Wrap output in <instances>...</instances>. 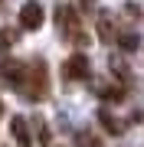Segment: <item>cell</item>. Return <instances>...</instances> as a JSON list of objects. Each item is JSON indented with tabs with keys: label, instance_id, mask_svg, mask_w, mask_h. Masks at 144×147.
Wrapping results in <instances>:
<instances>
[{
	"label": "cell",
	"instance_id": "cell-1",
	"mask_svg": "<svg viewBox=\"0 0 144 147\" xmlns=\"http://www.w3.org/2000/svg\"><path fill=\"white\" fill-rule=\"evenodd\" d=\"M20 92L26 95V98H33V101L46 98V92H49V72H46L43 59H33V62L26 65V79H23Z\"/></svg>",
	"mask_w": 144,
	"mask_h": 147
},
{
	"label": "cell",
	"instance_id": "cell-2",
	"mask_svg": "<svg viewBox=\"0 0 144 147\" xmlns=\"http://www.w3.org/2000/svg\"><path fill=\"white\" fill-rule=\"evenodd\" d=\"M56 23H59V30H62V36L69 39V42H75V46H85V42H89V36L79 26V13H75L72 7H59Z\"/></svg>",
	"mask_w": 144,
	"mask_h": 147
},
{
	"label": "cell",
	"instance_id": "cell-3",
	"mask_svg": "<svg viewBox=\"0 0 144 147\" xmlns=\"http://www.w3.org/2000/svg\"><path fill=\"white\" fill-rule=\"evenodd\" d=\"M62 75L69 82H82V79H89L92 75V62H89V56H82V53H75L66 59V65H62Z\"/></svg>",
	"mask_w": 144,
	"mask_h": 147
},
{
	"label": "cell",
	"instance_id": "cell-4",
	"mask_svg": "<svg viewBox=\"0 0 144 147\" xmlns=\"http://www.w3.org/2000/svg\"><path fill=\"white\" fill-rule=\"evenodd\" d=\"M0 79L10 85V88L20 92L23 79H26V62H20V59H3V62H0Z\"/></svg>",
	"mask_w": 144,
	"mask_h": 147
},
{
	"label": "cell",
	"instance_id": "cell-5",
	"mask_svg": "<svg viewBox=\"0 0 144 147\" xmlns=\"http://www.w3.org/2000/svg\"><path fill=\"white\" fill-rule=\"evenodd\" d=\"M39 26H43V7L36 0L23 3L20 7V30H39Z\"/></svg>",
	"mask_w": 144,
	"mask_h": 147
},
{
	"label": "cell",
	"instance_id": "cell-6",
	"mask_svg": "<svg viewBox=\"0 0 144 147\" xmlns=\"http://www.w3.org/2000/svg\"><path fill=\"white\" fill-rule=\"evenodd\" d=\"M98 121H101V127H105L108 134H124V121H118L108 108H101V111H98Z\"/></svg>",
	"mask_w": 144,
	"mask_h": 147
},
{
	"label": "cell",
	"instance_id": "cell-7",
	"mask_svg": "<svg viewBox=\"0 0 144 147\" xmlns=\"http://www.w3.org/2000/svg\"><path fill=\"white\" fill-rule=\"evenodd\" d=\"M95 26H98V39H101V42H112V39L118 36V33H115V23H112V16H108V13H98Z\"/></svg>",
	"mask_w": 144,
	"mask_h": 147
},
{
	"label": "cell",
	"instance_id": "cell-8",
	"mask_svg": "<svg viewBox=\"0 0 144 147\" xmlns=\"http://www.w3.org/2000/svg\"><path fill=\"white\" fill-rule=\"evenodd\" d=\"M95 92H98V98H108V101H121V98H124V88H121V85H112L108 79L98 82Z\"/></svg>",
	"mask_w": 144,
	"mask_h": 147
},
{
	"label": "cell",
	"instance_id": "cell-9",
	"mask_svg": "<svg viewBox=\"0 0 144 147\" xmlns=\"http://www.w3.org/2000/svg\"><path fill=\"white\" fill-rule=\"evenodd\" d=\"M10 131H13V137H16V144H20V147H30V144H33L30 127H26V121H23V118H13V121H10Z\"/></svg>",
	"mask_w": 144,
	"mask_h": 147
},
{
	"label": "cell",
	"instance_id": "cell-10",
	"mask_svg": "<svg viewBox=\"0 0 144 147\" xmlns=\"http://www.w3.org/2000/svg\"><path fill=\"white\" fill-rule=\"evenodd\" d=\"M16 39H20V33H16V30L0 26V53H7L10 46H16Z\"/></svg>",
	"mask_w": 144,
	"mask_h": 147
},
{
	"label": "cell",
	"instance_id": "cell-11",
	"mask_svg": "<svg viewBox=\"0 0 144 147\" xmlns=\"http://www.w3.org/2000/svg\"><path fill=\"white\" fill-rule=\"evenodd\" d=\"M118 46L124 49V53H134V49H138V33H118Z\"/></svg>",
	"mask_w": 144,
	"mask_h": 147
},
{
	"label": "cell",
	"instance_id": "cell-12",
	"mask_svg": "<svg viewBox=\"0 0 144 147\" xmlns=\"http://www.w3.org/2000/svg\"><path fill=\"white\" fill-rule=\"evenodd\" d=\"M121 13L128 16V20H138V16H141V7H138V3H124V7H121Z\"/></svg>",
	"mask_w": 144,
	"mask_h": 147
},
{
	"label": "cell",
	"instance_id": "cell-13",
	"mask_svg": "<svg viewBox=\"0 0 144 147\" xmlns=\"http://www.w3.org/2000/svg\"><path fill=\"white\" fill-rule=\"evenodd\" d=\"M79 147H98V137H92L89 131H82L79 134Z\"/></svg>",
	"mask_w": 144,
	"mask_h": 147
},
{
	"label": "cell",
	"instance_id": "cell-14",
	"mask_svg": "<svg viewBox=\"0 0 144 147\" xmlns=\"http://www.w3.org/2000/svg\"><path fill=\"white\" fill-rule=\"evenodd\" d=\"M36 131H39V141L49 144V131H46V124H43V121H36Z\"/></svg>",
	"mask_w": 144,
	"mask_h": 147
},
{
	"label": "cell",
	"instance_id": "cell-15",
	"mask_svg": "<svg viewBox=\"0 0 144 147\" xmlns=\"http://www.w3.org/2000/svg\"><path fill=\"white\" fill-rule=\"evenodd\" d=\"M79 3H82V7H89V3H95V0H79Z\"/></svg>",
	"mask_w": 144,
	"mask_h": 147
}]
</instances>
